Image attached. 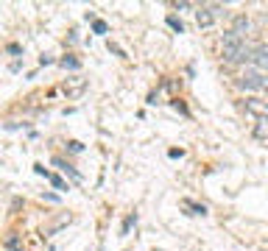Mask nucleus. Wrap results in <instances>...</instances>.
Instances as JSON below:
<instances>
[{"instance_id":"obj_1","label":"nucleus","mask_w":268,"mask_h":251,"mask_svg":"<svg viewBox=\"0 0 268 251\" xmlns=\"http://www.w3.org/2000/svg\"><path fill=\"white\" fill-rule=\"evenodd\" d=\"M249 56H251V42H246L235 31H227L224 39H221V59L227 65H240V61H249Z\"/></svg>"},{"instance_id":"obj_2","label":"nucleus","mask_w":268,"mask_h":251,"mask_svg":"<svg viewBox=\"0 0 268 251\" xmlns=\"http://www.w3.org/2000/svg\"><path fill=\"white\" fill-rule=\"evenodd\" d=\"M251 67L260 73H268V45L262 42H251V56H249Z\"/></svg>"},{"instance_id":"obj_3","label":"nucleus","mask_w":268,"mask_h":251,"mask_svg":"<svg viewBox=\"0 0 268 251\" xmlns=\"http://www.w3.org/2000/svg\"><path fill=\"white\" fill-rule=\"evenodd\" d=\"M262 76H265V73L254 70V67H246V73L238 78V87H240V90H249V92L262 90Z\"/></svg>"},{"instance_id":"obj_4","label":"nucleus","mask_w":268,"mask_h":251,"mask_svg":"<svg viewBox=\"0 0 268 251\" xmlns=\"http://www.w3.org/2000/svg\"><path fill=\"white\" fill-rule=\"evenodd\" d=\"M243 109H246V114H251V117H257V120L268 117V101H262V98H254V95L246 98Z\"/></svg>"},{"instance_id":"obj_5","label":"nucleus","mask_w":268,"mask_h":251,"mask_svg":"<svg viewBox=\"0 0 268 251\" xmlns=\"http://www.w3.org/2000/svg\"><path fill=\"white\" fill-rule=\"evenodd\" d=\"M229 31H235L238 36H243V39H246V36H249V31H251L249 17H246V14H238V17L232 20V28H229Z\"/></svg>"},{"instance_id":"obj_6","label":"nucleus","mask_w":268,"mask_h":251,"mask_svg":"<svg viewBox=\"0 0 268 251\" xmlns=\"http://www.w3.org/2000/svg\"><path fill=\"white\" fill-rule=\"evenodd\" d=\"M196 23H198V28H209V25H215V14L209 12V6L196 9Z\"/></svg>"},{"instance_id":"obj_7","label":"nucleus","mask_w":268,"mask_h":251,"mask_svg":"<svg viewBox=\"0 0 268 251\" xmlns=\"http://www.w3.org/2000/svg\"><path fill=\"white\" fill-rule=\"evenodd\" d=\"M84 87H87V81H84V78H70V81L65 84V90H67V95H81L84 92Z\"/></svg>"},{"instance_id":"obj_8","label":"nucleus","mask_w":268,"mask_h":251,"mask_svg":"<svg viewBox=\"0 0 268 251\" xmlns=\"http://www.w3.org/2000/svg\"><path fill=\"white\" fill-rule=\"evenodd\" d=\"M254 137L257 140H268V117H262V120L254 123Z\"/></svg>"},{"instance_id":"obj_9","label":"nucleus","mask_w":268,"mask_h":251,"mask_svg":"<svg viewBox=\"0 0 268 251\" xmlns=\"http://www.w3.org/2000/svg\"><path fill=\"white\" fill-rule=\"evenodd\" d=\"M48 179H50V184H53L56 190H70V187H67V181H65V179H59V176L48 173Z\"/></svg>"},{"instance_id":"obj_10","label":"nucleus","mask_w":268,"mask_h":251,"mask_svg":"<svg viewBox=\"0 0 268 251\" xmlns=\"http://www.w3.org/2000/svg\"><path fill=\"white\" fill-rule=\"evenodd\" d=\"M168 25H171L173 31H179V34L185 31V25H182V20H176V17H168Z\"/></svg>"},{"instance_id":"obj_11","label":"nucleus","mask_w":268,"mask_h":251,"mask_svg":"<svg viewBox=\"0 0 268 251\" xmlns=\"http://www.w3.org/2000/svg\"><path fill=\"white\" fill-rule=\"evenodd\" d=\"M92 28H95V34H106V23H103V20H95Z\"/></svg>"},{"instance_id":"obj_12","label":"nucleus","mask_w":268,"mask_h":251,"mask_svg":"<svg viewBox=\"0 0 268 251\" xmlns=\"http://www.w3.org/2000/svg\"><path fill=\"white\" fill-rule=\"evenodd\" d=\"M62 65H65V67H70V70H76V67H78V61H76V59H62Z\"/></svg>"},{"instance_id":"obj_13","label":"nucleus","mask_w":268,"mask_h":251,"mask_svg":"<svg viewBox=\"0 0 268 251\" xmlns=\"http://www.w3.org/2000/svg\"><path fill=\"white\" fill-rule=\"evenodd\" d=\"M81 148H84L81 143H70V151H73V154H78V151H81Z\"/></svg>"},{"instance_id":"obj_14","label":"nucleus","mask_w":268,"mask_h":251,"mask_svg":"<svg viewBox=\"0 0 268 251\" xmlns=\"http://www.w3.org/2000/svg\"><path fill=\"white\" fill-rule=\"evenodd\" d=\"M262 92H268V73L262 76Z\"/></svg>"}]
</instances>
